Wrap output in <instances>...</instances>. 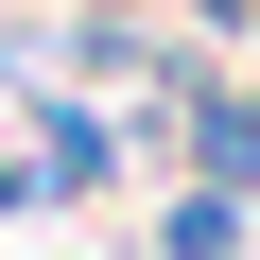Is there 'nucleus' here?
<instances>
[{
    "mask_svg": "<svg viewBox=\"0 0 260 260\" xmlns=\"http://www.w3.org/2000/svg\"><path fill=\"white\" fill-rule=\"evenodd\" d=\"M174 104H191V156H208V174L243 191V174H260V104H243V87H208V70H191Z\"/></svg>",
    "mask_w": 260,
    "mask_h": 260,
    "instance_id": "1",
    "label": "nucleus"
}]
</instances>
